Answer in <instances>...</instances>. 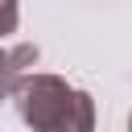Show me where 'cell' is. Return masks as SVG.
I'll return each instance as SVG.
<instances>
[{
	"mask_svg": "<svg viewBox=\"0 0 132 132\" xmlns=\"http://www.w3.org/2000/svg\"><path fill=\"white\" fill-rule=\"evenodd\" d=\"M12 103L33 132H95V99L62 74H21V82L12 87Z\"/></svg>",
	"mask_w": 132,
	"mask_h": 132,
	"instance_id": "obj_1",
	"label": "cell"
},
{
	"mask_svg": "<svg viewBox=\"0 0 132 132\" xmlns=\"http://www.w3.org/2000/svg\"><path fill=\"white\" fill-rule=\"evenodd\" d=\"M16 25H21V4L16 0H0V37L16 33Z\"/></svg>",
	"mask_w": 132,
	"mask_h": 132,
	"instance_id": "obj_3",
	"label": "cell"
},
{
	"mask_svg": "<svg viewBox=\"0 0 132 132\" xmlns=\"http://www.w3.org/2000/svg\"><path fill=\"white\" fill-rule=\"evenodd\" d=\"M128 132H132V111H128Z\"/></svg>",
	"mask_w": 132,
	"mask_h": 132,
	"instance_id": "obj_4",
	"label": "cell"
},
{
	"mask_svg": "<svg viewBox=\"0 0 132 132\" xmlns=\"http://www.w3.org/2000/svg\"><path fill=\"white\" fill-rule=\"evenodd\" d=\"M37 58H41V50L33 41H21L12 50L0 45V103L12 99V87L21 82V74H29V66H37Z\"/></svg>",
	"mask_w": 132,
	"mask_h": 132,
	"instance_id": "obj_2",
	"label": "cell"
}]
</instances>
